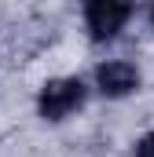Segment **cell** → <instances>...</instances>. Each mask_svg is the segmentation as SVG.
<instances>
[{"label": "cell", "mask_w": 154, "mask_h": 157, "mask_svg": "<svg viewBox=\"0 0 154 157\" xmlns=\"http://www.w3.org/2000/svg\"><path fill=\"white\" fill-rule=\"evenodd\" d=\"M88 99V88L81 77H55L40 88L37 95V113L44 121H66L70 113H77Z\"/></svg>", "instance_id": "1"}, {"label": "cell", "mask_w": 154, "mask_h": 157, "mask_svg": "<svg viewBox=\"0 0 154 157\" xmlns=\"http://www.w3.org/2000/svg\"><path fill=\"white\" fill-rule=\"evenodd\" d=\"M132 18L128 0H84V26L92 40H114Z\"/></svg>", "instance_id": "2"}, {"label": "cell", "mask_w": 154, "mask_h": 157, "mask_svg": "<svg viewBox=\"0 0 154 157\" xmlns=\"http://www.w3.org/2000/svg\"><path fill=\"white\" fill-rule=\"evenodd\" d=\"M95 88L107 95V99H125L140 88V70L125 59H114V62H103L95 70Z\"/></svg>", "instance_id": "3"}, {"label": "cell", "mask_w": 154, "mask_h": 157, "mask_svg": "<svg viewBox=\"0 0 154 157\" xmlns=\"http://www.w3.org/2000/svg\"><path fill=\"white\" fill-rule=\"evenodd\" d=\"M132 157H154V132H147V135H143V139L136 143Z\"/></svg>", "instance_id": "4"}, {"label": "cell", "mask_w": 154, "mask_h": 157, "mask_svg": "<svg viewBox=\"0 0 154 157\" xmlns=\"http://www.w3.org/2000/svg\"><path fill=\"white\" fill-rule=\"evenodd\" d=\"M151 22H154V7H151Z\"/></svg>", "instance_id": "5"}]
</instances>
